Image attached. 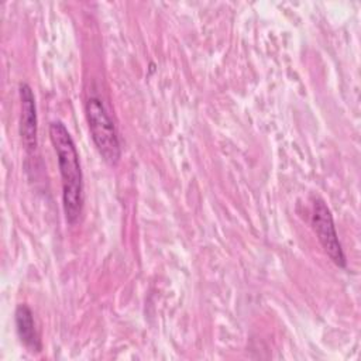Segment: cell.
I'll use <instances>...</instances> for the list:
<instances>
[{"label":"cell","instance_id":"1","mask_svg":"<svg viewBox=\"0 0 361 361\" xmlns=\"http://www.w3.org/2000/svg\"><path fill=\"white\" fill-rule=\"evenodd\" d=\"M49 137L56 152L62 180V204L66 221L73 224L79 220L83 209V175L75 142L61 121H52Z\"/></svg>","mask_w":361,"mask_h":361},{"label":"cell","instance_id":"2","mask_svg":"<svg viewBox=\"0 0 361 361\" xmlns=\"http://www.w3.org/2000/svg\"><path fill=\"white\" fill-rule=\"evenodd\" d=\"M85 111L92 140L100 157L110 165L117 164L121 155L118 134L103 102L96 96L89 97Z\"/></svg>","mask_w":361,"mask_h":361},{"label":"cell","instance_id":"5","mask_svg":"<svg viewBox=\"0 0 361 361\" xmlns=\"http://www.w3.org/2000/svg\"><path fill=\"white\" fill-rule=\"evenodd\" d=\"M16 329L21 343L30 351L38 353L41 350V341L35 329L32 312L27 305H18L16 309Z\"/></svg>","mask_w":361,"mask_h":361},{"label":"cell","instance_id":"3","mask_svg":"<svg viewBox=\"0 0 361 361\" xmlns=\"http://www.w3.org/2000/svg\"><path fill=\"white\" fill-rule=\"evenodd\" d=\"M312 226L313 230L326 251L330 259L340 268L345 267V255L338 240L334 220L329 206L320 197L313 200V212H312Z\"/></svg>","mask_w":361,"mask_h":361},{"label":"cell","instance_id":"4","mask_svg":"<svg viewBox=\"0 0 361 361\" xmlns=\"http://www.w3.org/2000/svg\"><path fill=\"white\" fill-rule=\"evenodd\" d=\"M21 114H20V135L27 152L37 148V107L32 89L27 83H20L18 87Z\"/></svg>","mask_w":361,"mask_h":361}]
</instances>
